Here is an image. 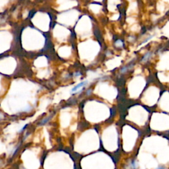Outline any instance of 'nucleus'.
Instances as JSON below:
<instances>
[{
	"label": "nucleus",
	"mask_w": 169,
	"mask_h": 169,
	"mask_svg": "<svg viewBox=\"0 0 169 169\" xmlns=\"http://www.w3.org/2000/svg\"><path fill=\"white\" fill-rule=\"evenodd\" d=\"M87 83V81H83V82H81V83H79L78 84H77V85H76L75 87H74L72 89L71 93H76L77 90H79V89L82 88L83 86H85Z\"/></svg>",
	"instance_id": "nucleus-1"
},
{
	"label": "nucleus",
	"mask_w": 169,
	"mask_h": 169,
	"mask_svg": "<svg viewBox=\"0 0 169 169\" xmlns=\"http://www.w3.org/2000/svg\"><path fill=\"white\" fill-rule=\"evenodd\" d=\"M151 52L147 53V54H146L145 55V56L143 57V60H142V62H147V60H149V57H151Z\"/></svg>",
	"instance_id": "nucleus-2"
},
{
	"label": "nucleus",
	"mask_w": 169,
	"mask_h": 169,
	"mask_svg": "<svg viewBox=\"0 0 169 169\" xmlns=\"http://www.w3.org/2000/svg\"><path fill=\"white\" fill-rule=\"evenodd\" d=\"M155 169H169V168L166 165H160L157 166Z\"/></svg>",
	"instance_id": "nucleus-3"
},
{
	"label": "nucleus",
	"mask_w": 169,
	"mask_h": 169,
	"mask_svg": "<svg viewBox=\"0 0 169 169\" xmlns=\"http://www.w3.org/2000/svg\"><path fill=\"white\" fill-rule=\"evenodd\" d=\"M116 46H122V42L120 40H118L117 42H116Z\"/></svg>",
	"instance_id": "nucleus-4"
},
{
	"label": "nucleus",
	"mask_w": 169,
	"mask_h": 169,
	"mask_svg": "<svg viewBox=\"0 0 169 169\" xmlns=\"http://www.w3.org/2000/svg\"><path fill=\"white\" fill-rule=\"evenodd\" d=\"M125 71H127V67H123V68L121 69V71H121L122 73H124Z\"/></svg>",
	"instance_id": "nucleus-5"
},
{
	"label": "nucleus",
	"mask_w": 169,
	"mask_h": 169,
	"mask_svg": "<svg viewBox=\"0 0 169 169\" xmlns=\"http://www.w3.org/2000/svg\"><path fill=\"white\" fill-rule=\"evenodd\" d=\"M75 76H79V75H81V74H80V73H75L74 75Z\"/></svg>",
	"instance_id": "nucleus-6"
}]
</instances>
